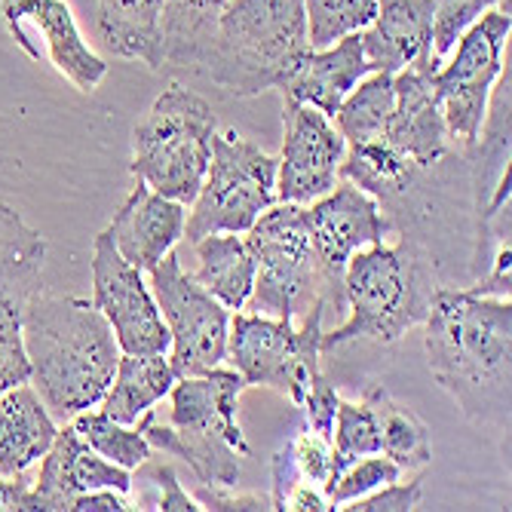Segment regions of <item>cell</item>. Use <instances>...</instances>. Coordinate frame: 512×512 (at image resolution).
Here are the masks:
<instances>
[{
	"label": "cell",
	"mask_w": 512,
	"mask_h": 512,
	"mask_svg": "<svg viewBox=\"0 0 512 512\" xmlns=\"http://www.w3.org/2000/svg\"><path fill=\"white\" fill-rule=\"evenodd\" d=\"M365 74H371V62L365 59L362 31H353L322 50L310 46L276 89L283 92V102L310 105L325 117H335L350 89Z\"/></svg>",
	"instance_id": "cell-20"
},
{
	"label": "cell",
	"mask_w": 512,
	"mask_h": 512,
	"mask_svg": "<svg viewBox=\"0 0 512 512\" xmlns=\"http://www.w3.org/2000/svg\"><path fill=\"white\" fill-rule=\"evenodd\" d=\"M307 50L304 0H227L200 77L234 99H252L283 83Z\"/></svg>",
	"instance_id": "cell-5"
},
{
	"label": "cell",
	"mask_w": 512,
	"mask_h": 512,
	"mask_svg": "<svg viewBox=\"0 0 512 512\" xmlns=\"http://www.w3.org/2000/svg\"><path fill=\"white\" fill-rule=\"evenodd\" d=\"M365 59L371 71L399 74L417 68L433 74V0H378V13L362 28Z\"/></svg>",
	"instance_id": "cell-19"
},
{
	"label": "cell",
	"mask_w": 512,
	"mask_h": 512,
	"mask_svg": "<svg viewBox=\"0 0 512 512\" xmlns=\"http://www.w3.org/2000/svg\"><path fill=\"white\" fill-rule=\"evenodd\" d=\"M368 454H381V427H378L375 405L368 399H362V402L341 399L338 414H335V430H332V476H329V482L338 473H344L353 460L368 457Z\"/></svg>",
	"instance_id": "cell-30"
},
{
	"label": "cell",
	"mask_w": 512,
	"mask_h": 512,
	"mask_svg": "<svg viewBox=\"0 0 512 512\" xmlns=\"http://www.w3.org/2000/svg\"><path fill=\"white\" fill-rule=\"evenodd\" d=\"M148 286L169 332L166 356L175 378H194L218 368L227 353L230 310L181 267L175 249L148 273Z\"/></svg>",
	"instance_id": "cell-11"
},
{
	"label": "cell",
	"mask_w": 512,
	"mask_h": 512,
	"mask_svg": "<svg viewBox=\"0 0 512 512\" xmlns=\"http://www.w3.org/2000/svg\"><path fill=\"white\" fill-rule=\"evenodd\" d=\"M163 4L166 0H96V31L108 53L163 71Z\"/></svg>",
	"instance_id": "cell-23"
},
{
	"label": "cell",
	"mask_w": 512,
	"mask_h": 512,
	"mask_svg": "<svg viewBox=\"0 0 512 512\" xmlns=\"http://www.w3.org/2000/svg\"><path fill=\"white\" fill-rule=\"evenodd\" d=\"M396 102L387 123V142L402 151L414 166L433 169L448 157V126L436 92L430 86V74L405 68L393 74Z\"/></svg>",
	"instance_id": "cell-21"
},
{
	"label": "cell",
	"mask_w": 512,
	"mask_h": 512,
	"mask_svg": "<svg viewBox=\"0 0 512 512\" xmlns=\"http://www.w3.org/2000/svg\"><path fill=\"white\" fill-rule=\"evenodd\" d=\"M365 399L375 405L381 427V454H387L399 470H424L433 460L430 427L408 405L396 402L384 384L368 387Z\"/></svg>",
	"instance_id": "cell-27"
},
{
	"label": "cell",
	"mask_w": 512,
	"mask_h": 512,
	"mask_svg": "<svg viewBox=\"0 0 512 512\" xmlns=\"http://www.w3.org/2000/svg\"><path fill=\"white\" fill-rule=\"evenodd\" d=\"M246 246L255 258V289L246 301L252 313L301 322L316 304L329 310L301 203L264 209L246 230Z\"/></svg>",
	"instance_id": "cell-7"
},
{
	"label": "cell",
	"mask_w": 512,
	"mask_h": 512,
	"mask_svg": "<svg viewBox=\"0 0 512 512\" xmlns=\"http://www.w3.org/2000/svg\"><path fill=\"white\" fill-rule=\"evenodd\" d=\"M184 221H188V206L160 197L145 181H135L105 230L117 252L148 276L175 249V243L184 240Z\"/></svg>",
	"instance_id": "cell-18"
},
{
	"label": "cell",
	"mask_w": 512,
	"mask_h": 512,
	"mask_svg": "<svg viewBox=\"0 0 512 512\" xmlns=\"http://www.w3.org/2000/svg\"><path fill=\"white\" fill-rule=\"evenodd\" d=\"M289 448H292L298 476L316 488H325V482L332 476V439L313 433L310 427H301L289 439Z\"/></svg>",
	"instance_id": "cell-34"
},
{
	"label": "cell",
	"mask_w": 512,
	"mask_h": 512,
	"mask_svg": "<svg viewBox=\"0 0 512 512\" xmlns=\"http://www.w3.org/2000/svg\"><path fill=\"white\" fill-rule=\"evenodd\" d=\"M246 384L234 368H212L206 375L178 378L169 390V427L154 411L142 414V430L154 451L184 460L200 485L237 488L243 457L252 445L240 427V396Z\"/></svg>",
	"instance_id": "cell-4"
},
{
	"label": "cell",
	"mask_w": 512,
	"mask_h": 512,
	"mask_svg": "<svg viewBox=\"0 0 512 512\" xmlns=\"http://www.w3.org/2000/svg\"><path fill=\"white\" fill-rule=\"evenodd\" d=\"M215 132L212 105L181 83H169L132 129L129 172L160 197L191 206L209 169Z\"/></svg>",
	"instance_id": "cell-6"
},
{
	"label": "cell",
	"mask_w": 512,
	"mask_h": 512,
	"mask_svg": "<svg viewBox=\"0 0 512 512\" xmlns=\"http://www.w3.org/2000/svg\"><path fill=\"white\" fill-rule=\"evenodd\" d=\"M396 243H375L350 255L344 267L347 319L322 332V353L344 344H396L430 313L442 276L427 243L396 234Z\"/></svg>",
	"instance_id": "cell-3"
},
{
	"label": "cell",
	"mask_w": 512,
	"mask_h": 512,
	"mask_svg": "<svg viewBox=\"0 0 512 512\" xmlns=\"http://www.w3.org/2000/svg\"><path fill=\"white\" fill-rule=\"evenodd\" d=\"M273 203L276 157L234 129L215 132L206 178L184 221V240L194 246L209 234H246Z\"/></svg>",
	"instance_id": "cell-9"
},
{
	"label": "cell",
	"mask_w": 512,
	"mask_h": 512,
	"mask_svg": "<svg viewBox=\"0 0 512 512\" xmlns=\"http://www.w3.org/2000/svg\"><path fill=\"white\" fill-rule=\"evenodd\" d=\"M71 424L92 451H99L105 460L117 463V467L129 473L142 470L154 454L151 442L145 439L142 424H117L102 411H92V408L71 417Z\"/></svg>",
	"instance_id": "cell-29"
},
{
	"label": "cell",
	"mask_w": 512,
	"mask_h": 512,
	"mask_svg": "<svg viewBox=\"0 0 512 512\" xmlns=\"http://www.w3.org/2000/svg\"><path fill=\"white\" fill-rule=\"evenodd\" d=\"M304 212L325 304L329 310H344V267L350 255L384 243L390 234H396V227L384 206L347 178H341L329 194L307 203Z\"/></svg>",
	"instance_id": "cell-12"
},
{
	"label": "cell",
	"mask_w": 512,
	"mask_h": 512,
	"mask_svg": "<svg viewBox=\"0 0 512 512\" xmlns=\"http://www.w3.org/2000/svg\"><path fill=\"white\" fill-rule=\"evenodd\" d=\"M31 482L34 485L28 491L25 512H68L71 497L83 491L114 488L129 494L132 473L105 460L99 451H92L68 421L65 427H59L50 451L40 457V470Z\"/></svg>",
	"instance_id": "cell-17"
},
{
	"label": "cell",
	"mask_w": 512,
	"mask_h": 512,
	"mask_svg": "<svg viewBox=\"0 0 512 512\" xmlns=\"http://www.w3.org/2000/svg\"><path fill=\"white\" fill-rule=\"evenodd\" d=\"M148 476L160 488V500H157L154 509H160V512H197V509H203L194 500V494H188V491L181 488V482H178V476H175L172 467H154Z\"/></svg>",
	"instance_id": "cell-39"
},
{
	"label": "cell",
	"mask_w": 512,
	"mask_h": 512,
	"mask_svg": "<svg viewBox=\"0 0 512 512\" xmlns=\"http://www.w3.org/2000/svg\"><path fill=\"white\" fill-rule=\"evenodd\" d=\"M325 509H332L329 497H325L322 488H316L310 482H298L283 503V512H325Z\"/></svg>",
	"instance_id": "cell-41"
},
{
	"label": "cell",
	"mask_w": 512,
	"mask_h": 512,
	"mask_svg": "<svg viewBox=\"0 0 512 512\" xmlns=\"http://www.w3.org/2000/svg\"><path fill=\"white\" fill-rule=\"evenodd\" d=\"M175 381L166 353H123L114 381L96 408L117 424H138L142 414L154 411V405L169 396Z\"/></svg>",
	"instance_id": "cell-24"
},
{
	"label": "cell",
	"mask_w": 512,
	"mask_h": 512,
	"mask_svg": "<svg viewBox=\"0 0 512 512\" xmlns=\"http://www.w3.org/2000/svg\"><path fill=\"white\" fill-rule=\"evenodd\" d=\"M31 479H7L0 476V512H25Z\"/></svg>",
	"instance_id": "cell-42"
},
{
	"label": "cell",
	"mask_w": 512,
	"mask_h": 512,
	"mask_svg": "<svg viewBox=\"0 0 512 512\" xmlns=\"http://www.w3.org/2000/svg\"><path fill=\"white\" fill-rule=\"evenodd\" d=\"M399 476H402V470L387 454H368V457L353 460L350 467L344 473H338L322 491H325V497H329L332 509H341L344 503L378 491V488L396 482Z\"/></svg>",
	"instance_id": "cell-32"
},
{
	"label": "cell",
	"mask_w": 512,
	"mask_h": 512,
	"mask_svg": "<svg viewBox=\"0 0 512 512\" xmlns=\"http://www.w3.org/2000/svg\"><path fill=\"white\" fill-rule=\"evenodd\" d=\"M56 433L59 421L28 381L0 390V476L28 479Z\"/></svg>",
	"instance_id": "cell-22"
},
{
	"label": "cell",
	"mask_w": 512,
	"mask_h": 512,
	"mask_svg": "<svg viewBox=\"0 0 512 512\" xmlns=\"http://www.w3.org/2000/svg\"><path fill=\"white\" fill-rule=\"evenodd\" d=\"M427 325V362L436 384L476 424H509L512 304L467 286H439Z\"/></svg>",
	"instance_id": "cell-1"
},
{
	"label": "cell",
	"mask_w": 512,
	"mask_h": 512,
	"mask_svg": "<svg viewBox=\"0 0 512 512\" xmlns=\"http://www.w3.org/2000/svg\"><path fill=\"white\" fill-rule=\"evenodd\" d=\"M421 482H424L421 476L411 479V482L396 479V482H390V485H384L378 491L344 503L341 509H347V512H411L424 500V485Z\"/></svg>",
	"instance_id": "cell-36"
},
{
	"label": "cell",
	"mask_w": 512,
	"mask_h": 512,
	"mask_svg": "<svg viewBox=\"0 0 512 512\" xmlns=\"http://www.w3.org/2000/svg\"><path fill=\"white\" fill-rule=\"evenodd\" d=\"M338 390L335 384L329 381V375H322V368L310 378V387L304 393V402L298 405L304 411V427H310L313 433L332 439V430H335V414H338Z\"/></svg>",
	"instance_id": "cell-35"
},
{
	"label": "cell",
	"mask_w": 512,
	"mask_h": 512,
	"mask_svg": "<svg viewBox=\"0 0 512 512\" xmlns=\"http://www.w3.org/2000/svg\"><path fill=\"white\" fill-rule=\"evenodd\" d=\"M476 295H488V298H509L512 292V249L509 240L497 246L494 258L488 261V270L476 279V286H467Z\"/></svg>",
	"instance_id": "cell-38"
},
{
	"label": "cell",
	"mask_w": 512,
	"mask_h": 512,
	"mask_svg": "<svg viewBox=\"0 0 512 512\" xmlns=\"http://www.w3.org/2000/svg\"><path fill=\"white\" fill-rule=\"evenodd\" d=\"M28 384L59 424L96 408L114 381L120 344L105 313L83 298L37 292L22 319Z\"/></svg>",
	"instance_id": "cell-2"
},
{
	"label": "cell",
	"mask_w": 512,
	"mask_h": 512,
	"mask_svg": "<svg viewBox=\"0 0 512 512\" xmlns=\"http://www.w3.org/2000/svg\"><path fill=\"white\" fill-rule=\"evenodd\" d=\"M393 102H396L393 74H387V71L365 74L350 89V96L341 102V108L332 117L338 132L344 135L347 148L387 138V123H390V114H393Z\"/></svg>",
	"instance_id": "cell-28"
},
{
	"label": "cell",
	"mask_w": 512,
	"mask_h": 512,
	"mask_svg": "<svg viewBox=\"0 0 512 512\" xmlns=\"http://www.w3.org/2000/svg\"><path fill=\"white\" fill-rule=\"evenodd\" d=\"M92 304H96L123 353H169V332L145 273L132 267L108 230L92 240Z\"/></svg>",
	"instance_id": "cell-14"
},
{
	"label": "cell",
	"mask_w": 512,
	"mask_h": 512,
	"mask_svg": "<svg viewBox=\"0 0 512 512\" xmlns=\"http://www.w3.org/2000/svg\"><path fill=\"white\" fill-rule=\"evenodd\" d=\"M227 0H166L160 16L163 68H184L203 74L215 25Z\"/></svg>",
	"instance_id": "cell-26"
},
{
	"label": "cell",
	"mask_w": 512,
	"mask_h": 512,
	"mask_svg": "<svg viewBox=\"0 0 512 512\" xmlns=\"http://www.w3.org/2000/svg\"><path fill=\"white\" fill-rule=\"evenodd\" d=\"M194 252L197 270L191 276L230 313L243 310L255 289V258L246 246V237L209 234L194 243Z\"/></svg>",
	"instance_id": "cell-25"
},
{
	"label": "cell",
	"mask_w": 512,
	"mask_h": 512,
	"mask_svg": "<svg viewBox=\"0 0 512 512\" xmlns=\"http://www.w3.org/2000/svg\"><path fill=\"white\" fill-rule=\"evenodd\" d=\"M325 313L329 310L316 304L301 322H292L283 316L237 310L230 316L224 359L246 387H267L292 405H301L310 378L319 371Z\"/></svg>",
	"instance_id": "cell-8"
},
{
	"label": "cell",
	"mask_w": 512,
	"mask_h": 512,
	"mask_svg": "<svg viewBox=\"0 0 512 512\" xmlns=\"http://www.w3.org/2000/svg\"><path fill=\"white\" fill-rule=\"evenodd\" d=\"M46 240L13 206L0 203V390L28 381L22 319L43 292Z\"/></svg>",
	"instance_id": "cell-13"
},
{
	"label": "cell",
	"mask_w": 512,
	"mask_h": 512,
	"mask_svg": "<svg viewBox=\"0 0 512 512\" xmlns=\"http://www.w3.org/2000/svg\"><path fill=\"white\" fill-rule=\"evenodd\" d=\"M512 31V16L503 10L482 13L454 43L451 62L430 74V86L442 108L448 135L467 148L479 145V132L488 114L491 89L503 74V53Z\"/></svg>",
	"instance_id": "cell-10"
},
{
	"label": "cell",
	"mask_w": 512,
	"mask_h": 512,
	"mask_svg": "<svg viewBox=\"0 0 512 512\" xmlns=\"http://www.w3.org/2000/svg\"><path fill=\"white\" fill-rule=\"evenodd\" d=\"M0 16L34 62L46 59L80 92L99 89L108 62L83 40L65 0H0Z\"/></svg>",
	"instance_id": "cell-15"
},
{
	"label": "cell",
	"mask_w": 512,
	"mask_h": 512,
	"mask_svg": "<svg viewBox=\"0 0 512 512\" xmlns=\"http://www.w3.org/2000/svg\"><path fill=\"white\" fill-rule=\"evenodd\" d=\"M194 500L203 509L212 512H270V497L261 494H234V488H218V485H200Z\"/></svg>",
	"instance_id": "cell-37"
},
{
	"label": "cell",
	"mask_w": 512,
	"mask_h": 512,
	"mask_svg": "<svg viewBox=\"0 0 512 512\" xmlns=\"http://www.w3.org/2000/svg\"><path fill=\"white\" fill-rule=\"evenodd\" d=\"M503 0H433V59L442 65L457 37ZM509 7V0H506Z\"/></svg>",
	"instance_id": "cell-33"
},
{
	"label": "cell",
	"mask_w": 512,
	"mask_h": 512,
	"mask_svg": "<svg viewBox=\"0 0 512 512\" xmlns=\"http://www.w3.org/2000/svg\"><path fill=\"white\" fill-rule=\"evenodd\" d=\"M126 509H135V506H129L126 494L114 488L83 491L71 497V506H68V512H126Z\"/></svg>",
	"instance_id": "cell-40"
},
{
	"label": "cell",
	"mask_w": 512,
	"mask_h": 512,
	"mask_svg": "<svg viewBox=\"0 0 512 512\" xmlns=\"http://www.w3.org/2000/svg\"><path fill=\"white\" fill-rule=\"evenodd\" d=\"M283 154L276 157V203H313L341 181L347 142L322 111L283 102Z\"/></svg>",
	"instance_id": "cell-16"
},
{
	"label": "cell",
	"mask_w": 512,
	"mask_h": 512,
	"mask_svg": "<svg viewBox=\"0 0 512 512\" xmlns=\"http://www.w3.org/2000/svg\"><path fill=\"white\" fill-rule=\"evenodd\" d=\"M304 13L310 46L322 50L344 34L368 28L378 13V0H304Z\"/></svg>",
	"instance_id": "cell-31"
}]
</instances>
